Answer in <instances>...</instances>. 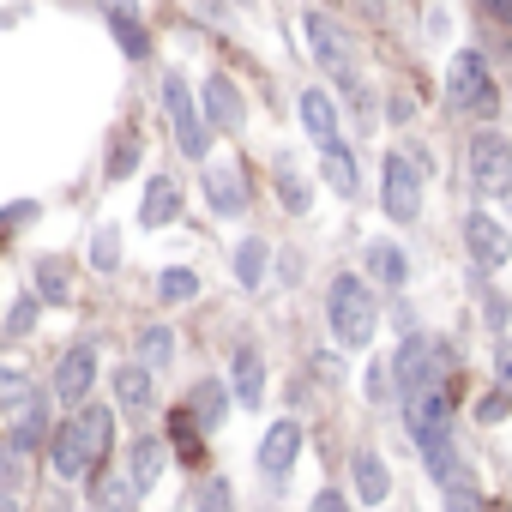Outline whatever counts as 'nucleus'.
<instances>
[{
	"label": "nucleus",
	"instance_id": "obj_1",
	"mask_svg": "<svg viewBox=\"0 0 512 512\" xmlns=\"http://www.w3.org/2000/svg\"><path fill=\"white\" fill-rule=\"evenodd\" d=\"M109 440H115V416H109L103 404H79V410L49 434V464H55V476H61V482L91 476V470L103 464Z\"/></svg>",
	"mask_w": 512,
	"mask_h": 512
},
{
	"label": "nucleus",
	"instance_id": "obj_2",
	"mask_svg": "<svg viewBox=\"0 0 512 512\" xmlns=\"http://www.w3.org/2000/svg\"><path fill=\"white\" fill-rule=\"evenodd\" d=\"M326 320H332V332H338L344 350H368V344H374V326H380V308H374L368 278L338 272V278L326 284Z\"/></svg>",
	"mask_w": 512,
	"mask_h": 512
},
{
	"label": "nucleus",
	"instance_id": "obj_3",
	"mask_svg": "<svg viewBox=\"0 0 512 512\" xmlns=\"http://www.w3.org/2000/svg\"><path fill=\"white\" fill-rule=\"evenodd\" d=\"M446 97H452V109H464V115H500V91H494V79H488V61L476 55V49H464V55H452V67H446Z\"/></svg>",
	"mask_w": 512,
	"mask_h": 512
},
{
	"label": "nucleus",
	"instance_id": "obj_4",
	"mask_svg": "<svg viewBox=\"0 0 512 512\" xmlns=\"http://www.w3.org/2000/svg\"><path fill=\"white\" fill-rule=\"evenodd\" d=\"M392 380H398V392H404V398L434 392V386L446 380V350H440V344H428V338H404V344H398V356H392Z\"/></svg>",
	"mask_w": 512,
	"mask_h": 512
},
{
	"label": "nucleus",
	"instance_id": "obj_5",
	"mask_svg": "<svg viewBox=\"0 0 512 512\" xmlns=\"http://www.w3.org/2000/svg\"><path fill=\"white\" fill-rule=\"evenodd\" d=\"M470 187L482 199H506L512 193V145L500 133H476L470 139Z\"/></svg>",
	"mask_w": 512,
	"mask_h": 512
},
{
	"label": "nucleus",
	"instance_id": "obj_6",
	"mask_svg": "<svg viewBox=\"0 0 512 512\" xmlns=\"http://www.w3.org/2000/svg\"><path fill=\"white\" fill-rule=\"evenodd\" d=\"M163 109H169V127H175L181 151H187V157H205L211 127H205V109L193 103V91H187V79H181V73H169V79H163Z\"/></svg>",
	"mask_w": 512,
	"mask_h": 512
},
{
	"label": "nucleus",
	"instance_id": "obj_7",
	"mask_svg": "<svg viewBox=\"0 0 512 512\" xmlns=\"http://www.w3.org/2000/svg\"><path fill=\"white\" fill-rule=\"evenodd\" d=\"M380 199H386V217H392V223H416V217H422V175H416L410 151H392V157H386Z\"/></svg>",
	"mask_w": 512,
	"mask_h": 512
},
{
	"label": "nucleus",
	"instance_id": "obj_8",
	"mask_svg": "<svg viewBox=\"0 0 512 512\" xmlns=\"http://www.w3.org/2000/svg\"><path fill=\"white\" fill-rule=\"evenodd\" d=\"M49 404L55 398H43V392H31L13 416H7V428H0V446H7V452H37V446H49Z\"/></svg>",
	"mask_w": 512,
	"mask_h": 512
},
{
	"label": "nucleus",
	"instance_id": "obj_9",
	"mask_svg": "<svg viewBox=\"0 0 512 512\" xmlns=\"http://www.w3.org/2000/svg\"><path fill=\"white\" fill-rule=\"evenodd\" d=\"M302 31H308V49H314V61L332 73V79H350L356 73V49H350V37L326 19V13H308L302 19Z\"/></svg>",
	"mask_w": 512,
	"mask_h": 512
},
{
	"label": "nucleus",
	"instance_id": "obj_10",
	"mask_svg": "<svg viewBox=\"0 0 512 512\" xmlns=\"http://www.w3.org/2000/svg\"><path fill=\"white\" fill-rule=\"evenodd\" d=\"M464 247H470V260H476L482 272H500V266L512 260V235H506L488 211H470V217H464Z\"/></svg>",
	"mask_w": 512,
	"mask_h": 512
},
{
	"label": "nucleus",
	"instance_id": "obj_11",
	"mask_svg": "<svg viewBox=\"0 0 512 512\" xmlns=\"http://www.w3.org/2000/svg\"><path fill=\"white\" fill-rule=\"evenodd\" d=\"M91 380H97V350H91V344H73V350L61 356V368H55V386H49V398L79 410V398L91 392Z\"/></svg>",
	"mask_w": 512,
	"mask_h": 512
},
{
	"label": "nucleus",
	"instance_id": "obj_12",
	"mask_svg": "<svg viewBox=\"0 0 512 512\" xmlns=\"http://www.w3.org/2000/svg\"><path fill=\"white\" fill-rule=\"evenodd\" d=\"M199 109H205V127H223V133H235V127L247 121V103H241L235 79H223V73H211V79H205Z\"/></svg>",
	"mask_w": 512,
	"mask_h": 512
},
{
	"label": "nucleus",
	"instance_id": "obj_13",
	"mask_svg": "<svg viewBox=\"0 0 512 512\" xmlns=\"http://www.w3.org/2000/svg\"><path fill=\"white\" fill-rule=\"evenodd\" d=\"M229 398H235L241 410H253V404L266 398V356L253 350V344H241L235 362H229Z\"/></svg>",
	"mask_w": 512,
	"mask_h": 512
},
{
	"label": "nucleus",
	"instance_id": "obj_14",
	"mask_svg": "<svg viewBox=\"0 0 512 512\" xmlns=\"http://www.w3.org/2000/svg\"><path fill=\"white\" fill-rule=\"evenodd\" d=\"M205 199H211L217 217H241V211H247V181H241V169H235V163H211V169H205Z\"/></svg>",
	"mask_w": 512,
	"mask_h": 512
},
{
	"label": "nucleus",
	"instance_id": "obj_15",
	"mask_svg": "<svg viewBox=\"0 0 512 512\" xmlns=\"http://www.w3.org/2000/svg\"><path fill=\"white\" fill-rule=\"evenodd\" d=\"M296 452H302V428H296V422H272L266 440H260V470H266L272 482H284L290 464H296Z\"/></svg>",
	"mask_w": 512,
	"mask_h": 512
},
{
	"label": "nucleus",
	"instance_id": "obj_16",
	"mask_svg": "<svg viewBox=\"0 0 512 512\" xmlns=\"http://www.w3.org/2000/svg\"><path fill=\"white\" fill-rule=\"evenodd\" d=\"M157 476H163V440H133L127 446V494L139 500V494H151L157 488Z\"/></svg>",
	"mask_w": 512,
	"mask_h": 512
},
{
	"label": "nucleus",
	"instance_id": "obj_17",
	"mask_svg": "<svg viewBox=\"0 0 512 512\" xmlns=\"http://www.w3.org/2000/svg\"><path fill=\"white\" fill-rule=\"evenodd\" d=\"M175 211H181V181H175V175H151V181H145V205H139V223H145V229H163Z\"/></svg>",
	"mask_w": 512,
	"mask_h": 512
},
{
	"label": "nucleus",
	"instance_id": "obj_18",
	"mask_svg": "<svg viewBox=\"0 0 512 512\" xmlns=\"http://www.w3.org/2000/svg\"><path fill=\"white\" fill-rule=\"evenodd\" d=\"M350 476H356V494H362L368 506H380V500L392 494V470H386V458H380V452H356Z\"/></svg>",
	"mask_w": 512,
	"mask_h": 512
},
{
	"label": "nucleus",
	"instance_id": "obj_19",
	"mask_svg": "<svg viewBox=\"0 0 512 512\" xmlns=\"http://www.w3.org/2000/svg\"><path fill=\"white\" fill-rule=\"evenodd\" d=\"M368 278H374V284H386V290H398V284L410 278L404 247H392V241H368Z\"/></svg>",
	"mask_w": 512,
	"mask_h": 512
},
{
	"label": "nucleus",
	"instance_id": "obj_20",
	"mask_svg": "<svg viewBox=\"0 0 512 512\" xmlns=\"http://www.w3.org/2000/svg\"><path fill=\"white\" fill-rule=\"evenodd\" d=\"M320 175H326L332 193H356V157H350L344 139H326L320 145Z\"/></svg>",
	"mask_w": 512,
	"mask_h": 512
},
{
	"label": "nucleus",
	"instance_id": "obj_21",
	"mask_svg": "<svg viewBox=\"0 0 512 512\" xmlns=\"http://www.w3.org/2000/svg\"><path fill=\"white\" fill-rule=\"evenodd\" d=\"M302 127L314 133V145L338 139V103H332L326 91H302Z\"/></svg>",
	"mask_w": 512,
	"mask_h": 512
},
{
	"label": "nucleus",
	"instance_id": "obj_22",
	"mask_svg": "<svg viewBox=\"0 0 512 512\" xmlns=\"http://www.w3.org/2000/svg\"><path fill=\"white\" fill-rule=\"evenodd\" d=\"M115 398H121V410H151V368L145 362H121L115 368Z\"/></svg>",
	"mask_w": 512,
	"mask_h": 512
},
{
	"label": "nucleus",
	"instance_id": "obj_23",
	"mask_svg": "<svg viewBox=\"0 0 512 512\" xmlns=\"http://www.w3.org/2000/svg\"><path fill=\"white\" fill-rule=\"evenodd\" d=\"M266 253H272L266 241H241L235 247V284L241 290H260L266 284Z\"/></svg>",
	"mask_w": 512,
	"mask_h": 512
},
{
	"label": "nucleus",
	"instance_id": "obj_24",
	"mask_svg": "<svg viewBox=\"0 0 512 512\" xmlns=\"http://www.w3.org/2000/svg\"><path fill=\"white\" fill-rule=\"evenodd\" d=\"M169 434H175V446H181V458H187V464H199V458H205V428L193 422V410H187V404L169 416Z\"/></svg>",
	"mask_w": 512,
	"mask_h": 512
},
{
	"label": "nucleus",
	"instance_id": "obj_25",
	"mask_svg": "<svg viewBox=\"0 0 512 512\" xmlns=\"http://www.w3.org/2000/svg\"><path fill=\"white\" fill-rule=\"evenodd\" d=\"M139 362H145V368L175 362V332H169V326H145V332H139Z\"/></svg>",
	"mask_w": 512,
	"mask_h": 512
},
{
	"label": "nucleus",
	"instance_id": "obj_26",
	"mask_svg": "<svg viewBox=\"0 0 512 512\" xmlns=\"http://www.w3.org/2000/svg\"><path fill=\"white\" fill-rule=\"evenodd\" d=\"M109 31H115V43L127 49V61H145V55H151V37H145L139 19H109Z\"/></svg>",
	"mask_w": 512,
	"mask_h": 512
},
{
	"label": "nucleus",
	"instance_id": "obj_27",
	"mask_svg": "<svg viewBox=\"0 0 512 512\" xmlns=\"http://www.w3.org/2000/svg\"><path fill=\"white\" fill-rule=\"evenodd\" d=\"M37 296L67 302V260H37Z\"/></svg>",
	"mask_w": 512,
	"mask_h": 512
},
{
	"label": "nucleus",
	"instance_id": "obj_28",
	"mask_svg": "<svg viewBox=\"0 0 512 512\" xmlns=\"http://www.w3.org/2000/svg\"><path fill=\"white\" fill-rule=\"evenodd\" d=\"M157 296H163V302H193V296H199V278H193L187 266H169V272L157 278Z\"/></svg>",
	"mask_w": 512,
	"mask_h": 512
},
{
	"label": "nucleus",
	"instance_id": "obj_29",
	"mask_svg": "<svg viewBox=\"0 0 512 512\" xmlns=\"http://www.w3.org/2000/svg\"><path fill=\"white\" fill-rule=\"evenodd\" d=\"M187 410H193V422H199V428H211V422L223 416V386H217V380L193 386V404H187Z\"/></svg>",
	"mask_w": 512,
	"mask_h": 512
},
{
	"label": "nucleus",
	"instance_id": "obj_30",
	"mask_svg": "<svg viewBox=\"0 0 512 512\" xmlns=\"http://www.w3.org/2000/svg\"><path fill=\"white\" fill-rule=\"evenodd\" d=\"M278 199H284V211H296V217H302V211H308V199H314V193H308V181H302L290 163L278 169Z\"/></svg>",
	"mask_w": 512,
	"mask_h": 512
},
{
	"label": "nucleus",
	"instance_id": "obj_31",
	"mask_svg": "<svg viewBox=\"0 0 512 512\" xmlns=\"http://www.w3.org/2000/svg\"><path fill=\"white\" fill-rule=\"evenodd\" d=\"M31 392H37V386H31L25 374H7V368H0V416H13V410L31 398Z\"/></svg>",
	"mask_w": 512,
	"mask_h": 512
},
{
	"label": "nucleus",
	"instance_id": "obj_32",
	"mask_svg": "<svg viewBox=\"0 0 512 512\" xmlns=\"http://www.w3.org/2000/svg\"><path fill=\"white\" fill-rule=\"evenodd\" d=\"M37 314H43V296H19L13 314H7V338H25V332L37 326Z\"/></svg>",
	"mask_w": 512,
	"mask_h": 512
},
{
	"label": "nucleus",
	"instance_id": "obj_33",
	"mask_svg": "<svg viewBox=\"0 0 512 512\" xmlns=\"http://www.w3.org/2000/svg\"><path fill=\"white\" fill-rule=\"evenodd\" d=\"M91 266H97V272H115V266H121V235H115V229H97V241H91Z\"/></svg>",
	"mask_w": 512,
	"mask_h": 512
},
{
	"label": "nucleus",
	"instance_id": "obj_34",
	"mask_svg": "<svg viewBox=\"0 0 512 512\" xmlns=\"http://www.w3.org/2000/svg\"><path fill=\"white\" fill-rule=\"evenodd\" d=\"M506 416H512V392H506V386L482 392V404H476V422H506Z\"/></svg>",
	"mask_w": 512,
	"mask_h": 512
},
{
	"label": "nucleus",
	"instance_id": "obj_35",
	"mask_svg": "<svg viewBox=\"0 0 512 512\" xmlns=\"http://www.w3.org/2000/svg\"><path fill=\"white\" fill-rule=\"evenodd\" d=\"M199 512H235V488L217 476V482H205V494H199Z\"/></svg>",
	"mask_w": 512,
	"mask_h": 512
},
{
	"label": "nucleus",
	"instance_id": "obj_36",
	"mask_svg": "<svg viewBox=\"0 0 512 512\" xmlns=\"http://www.w3.org/2000/svg\"><path fill=\"white\" fill-rule=\"evenodd\" d=\"M133 163H139V139H121V145H115V157H109V175H127Z\"/></svg>",
	"mask_w": 512,
	"mask_h": 512
},
{
	"label": "nucleus",
	"instance_id": "obj_37",
	"mask_svg": "<svg viewBox=\"0 0 512 512\" xmlns=\"http://www.w3.org/2000/svg\"><path fill=\"white\" fill-rule=\"evenodd\" d=\"M308 512H350V506H344V494H338V488H320Z\"/></svg>",
	"mask_w": 512,
	"mask_h": 512
},
{
	"label": "nucleus",
	"instance_id": "obj_38",
	"mask_svg": "<svg viewBox=\"0 0 512 512\" xmlns=\"http://www.w3.org/2000/svg\"><path fill=\"white\" fill-rule=\"evenodd\" d=\"M368 404H386V374L380 368H368Z\"/></svg>",
	"mask_w": 512,
	"mask_h": 512
},
{
	"label": "nucleus",
	"instance_id": "obj_39",
	"mask_svg": "<svg viewBox=\"0 0 512 512\" xmlns=\"http://www.w3.org/2000/svg\"><path fill=\"white\" fill-rule=\"evenodd\" d=\"M494 386H506V392H512V356H500V362H494Z\"/></svg>",
	"mask_w": 512,
	"mask_h": 512
},
{
	"label": "nucleus",
	"instance_id": "obj_40",
	"mask_svg": "<svg viewBox=\"0 0 512 512\" xmlns=\"http://www.w3.org/2000/svg\"><path fill=\"white\" fill-rule=\"evenodd\" d=\"M103 13L109 19H133V0H103Z\"/></svg>",
	"mask_w": 512,
	"mask_h": 512
},
{
	"label": "nucleus",
	"instance_id": "obj_41",
	"mask_svg": "<svg viewBox=\"0 0 512 512\" xmlns=\"http://www.w3.org/2000/svg\"><path fill=\"white\" fill-rule=\"evenodd\" d=\"M488 7H494V19H500V25H512V0H488Z\"/></svg>",
	"mask_w": 512,
	"mask_h": 512
},
{
	"label": "nucleus",
	"instance_id": "obj_42",
	"mask_svg": "<svg viewBox=\"0 0 512 512\" xmlns=\"http://www.w3.org/2000/svg\"><path fill=\"white\" fill-rule=\"evenodd\" d=\"M0 512H19V506H13V494H0Z\"/></svg>",
	"mask_w": 512,
	"mask_h": 512
},
{
	"label": "nucleus",
	"instance_id": "obj_43",
	"mask_svg": "<svg viewBox=\"0 0 512 512\" xmlns=\"http://www.w3.org/2000/svg\"><path fill=\"white\" fill-rule=\"evenodd\" d=\"M356 7H368V13H380V0H356Z\"/></svg>",
	"mask_w": 512,
	"mask_h": 512
},
{
	"label": "nucleus",
	"instance_id": "obj_44",
	"mask_svg": "<svg viewBox=\"0 0 512 512\" xmlns=\"http://www.w3.org/2000/svg\"><path fill=\"white\" fill-rule=\"evenodd\" d=\"M488 512H506V506H488Z\"/></svg>",
	"mask_w": 512,
	"mask_h": 512
}]
</instances>
